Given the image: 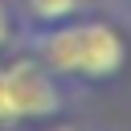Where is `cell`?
I'll return each mask as SVG.
<instances>
[{
	"label": "cell",
	"instance_id": "cell-2",
	"mask_svg": "<svg viewBox=\"0 0 131 131\" xmlns=\"http://www.w3.org/2000/svg\"><path fill=\"white\" fill-rule=\"evenodd\" d=\"M57 86L33 66V61H12L0 70V123L16 119H37L57 111Z\"/></svg>",
	"mask_w": 131,
	"mask_h": 131
},
{
	"label": "cell",
	"instance_id": "cell-4",
	"mask_svg": "<svg viewBox=\"0 0 131 131\" xmlns=\"http://www.w3.org/2000/svg\"><path fill=\"white\" fill-rule=\"evenodd\" d=\"M4 33H8V12H4V4H0V41H4Z\"/></svg>",
	"mask_w": 131,
	"mask_h": 131
},
{
	"label": "cell",
	"instance_id": "cell-3",
	"mask_svg": "<svg viewBox=\"0 0 131 131\" xmlns=\"http://www.w3.org/2000/svg\"><path fill=\"white\" fill-rule=\"evenodd\" d=\"M78 8V0H29V12L37 20H66Z\"/></svg>",
	"mask_w": 131,
	"mask_h": 131
},
{
	"label": "cell",
	"instance_id": "cell-1",
	"mask_svg": "<svg viewBox=\"0 0 131 131\" xmlns=\"http://www.w3.org/2000/svg\"><path fill=\"white\" fill-rule=\"evenodd\" d=\"M41 53L61 74H86V78H111L123 66V41L102 20H78L41 41Z\"/></svg>",
	"mask_w": 131,
	"mask_h": 131
}]
</instances>
